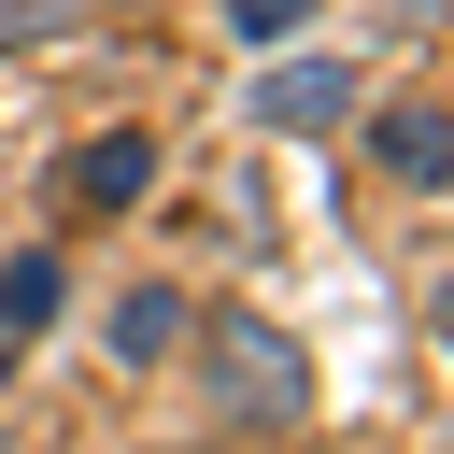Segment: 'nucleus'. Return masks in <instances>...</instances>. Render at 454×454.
Instances as JSON below:
<instances>
[{"label": "nucleus", "instance_id": "6", "mask_svg": "<svg viewBox=\"0 0 454 454\" xmlns=\"http://www.w3.org/2000/svg\"><path fill=\"white\" fill-rule=\"evenodd\" d=\"M184 340H199V298H184V284H128V298H114V355H128V369H170Z\"/></svg>", "mask_w": 454, "mask_h": 454}, {"label": "nucleus", "instance_id": "4", "mask_svg": "<svg viewBox=\"0 0 454 454\" xmlns=\"http://www.w3.org/2000/svg\"><path fill=\"white\" fill-rule=\"evenodd\" d=\"M57 312H71V255H57V241L0 255V355H28V340H43Z\"/></svg>", "mask_w": 454, "mask_h": 454}, {"label": "nucleus", "instance_id": "8", "mask_svg": "<svg viewBox=\"0 0 454 454\" xmlns=\"http://www.w3.org/2000/svg\"><path fill=\"white\" fill-rule=\"evenodd\" d=\"M57 14H71V0H0V57H14V43H43Z\"/></svg>", "mask_w": 454, "mask_h": 454}, {"label": "nucleus", "instance_id": "7", "mask_svg": "<svg viewBox=\"0 0 454 454\" xmlns=\"http://www.w3.org/2000/svg\"><path fill=\"white\" fill-rule=\"evenodd\" d=\"M227 28H241V43H298V28H312V0H227Z\"/></svg>", "mask_w": 454, "mask_h": 454}, {"label": "nucleus", "instance_id": "3", "mask_svg": "<svg viewBox=\"0 0 454 454\" xmlns=\"http://www.w3.org/2000/svg\"><path fill=\"white\" fill-rule=\"evenodd\" d=\"M369 156H383V184L440 199V184H454V128H440V85H397V99L369 114Z\"/></svg>", "mask_w": 454, "mask_h": 454}, {"label": "nucleus", "instance_id": "1", "mask_svg": "<svg viewBox=\"0 0 454 454\" xmlns=\"http://www.w3.org/2000/svg\"><path fill=\"white\" fill-rule=\"evenodd\" d=\"M184 355H199V397H213V426H227V440H284V426L312 411V369H298V340H284V326H255V312L199 326Z\"/></svg>", "mask_w": 454, "mask_h": 454}, {"label": "nucleus", "instance_id": "2", "mask_svg": "<svg viewBox=\"0 0 454 454\" xmlns=\"http://www.w3.org/2000/svg\"><path fill=\"white\" fill-rule=\"evenodd\" d=\"M355 99H369V85H355V57H312V43L255 71V128H284V142H312V128H340Z\"/></svg>", "mask_w": 454, "mask_h": 454}, {"label": "nucleus", "instance_id": "9", "mask_svg": "<svg viewBox=\"0 0 454 454\" xmlns=\"http://www.w3.org/2000/svg\"><path fill=\"white\" fill-rule=\"evenodd\" d=\"M411 14H426V0H411Z\"/></svg>", "mask_w": 454, "mask_h": 454}, {"label": "nucleus", "instance_id": "5", "mask_svg": "<svg viewBox=\"0 0 454 454\" xmlns=\"http://www.w3.org/2000/svg\"><path fill=\"white\" fill-rule=\"evenodd\" d=\"M71 199H85V213H142V199H156V142H142V128H99V142L71 156Z\"/></svg>", "mask_w": 454, "mask_h": 454}]
</instances>
